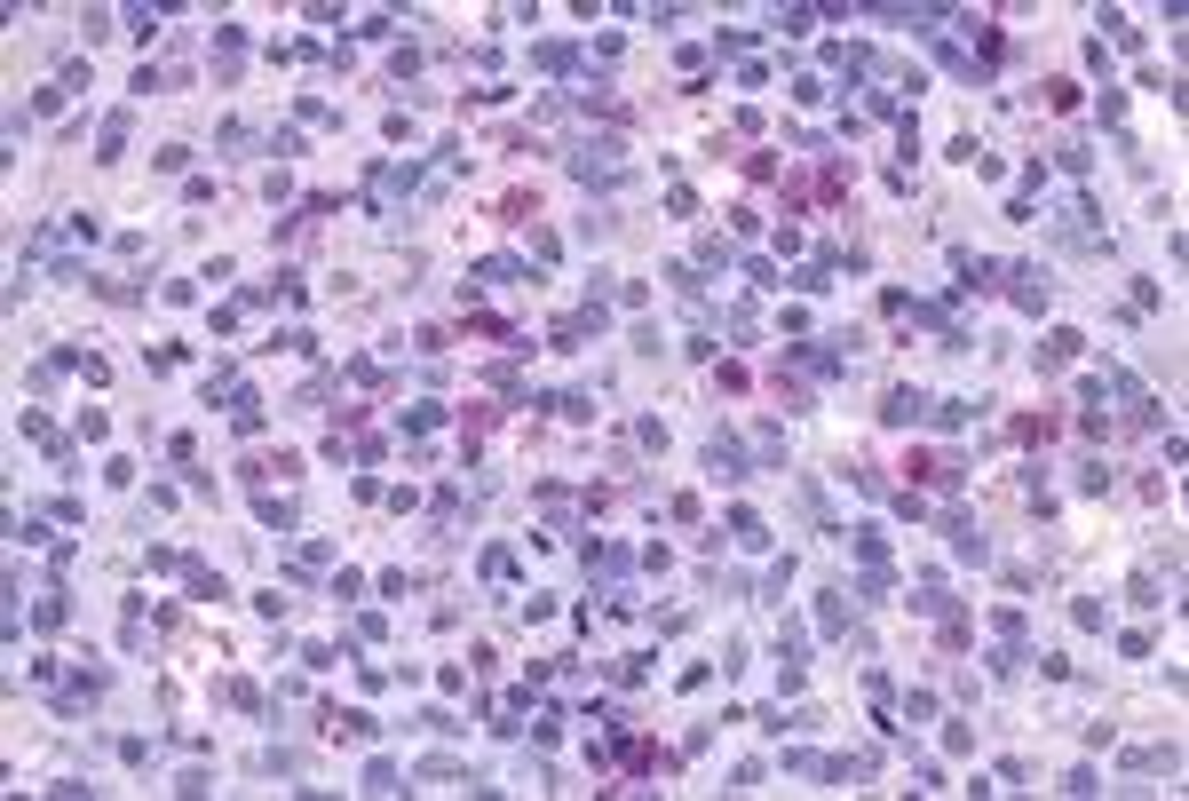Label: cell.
<instances>
[{
    "mask_svg": "<svg viewBox=\"0 0 1189 801\" xmlns=\"http://www.w3.org/2000/svg\"><path fill=\"white\" fill-rule=\"evenodd\" d=\"M413 191H429V175H421V167H397V159H381V167L365 175V199H373L381 215H389V207H405Z\"/></svg>",
    "mask_w": 1189,
    "mask_h": 801,
    "instance_id": "6da1fadb",
    "label": "cell"
},
{
    "mask_svg": "<svg viewBox=\"0 0 1189 801\" xmlns=\"http://www.w3.org/2000/svg\"><path fill=\"white\" fill-rule=\"evenodd\" d=\"M571 175H579V183H619V175H627V159H619V135H587V143L571 151Z\"/></svg>",
    "mask_w": 1189,
    "mask_h": 801,
    "instance_id": "7a4b0ae2",
    "label": "cell"
},
{
    "mask_svg": "<svg viewBox=\"0 0 1189 801\" xmlns=\"http://www.w3.org/2000/svg\"><path fill=\"white\" fill-rule=\"evenodd\" d=\"M318 730L333 738V746H373V738H381V722L357 714V706H318Z\"/></svg>",
    "mask_w": 1189,
    "mask_h": 801,
    "instance_id": "3957f363",
    "label": "cell"
},
{
    "mask_svg": "<svg viewBox=\"0 0 1189 801\" xmlns=\"http://www.w3.org/2000/svg\"><path fill=\"white\" fill-rule=\"evenodd\" d=\"M952 270H960V278H952V310H960L968 294H991V286H999V262H991V254H975V246L952 254Z\"/></svg>",
    "mask_w": 1189,
    "mask_h": 801,
    "instance_id": "277c9868",
    "label": "cell"
},
{
    "mask_svg": "<svg viewBox=\"0 0 1189 801\" xmlns=\"http://www.w3.org/2000/svg\"><path fill=\"white\" fill-rule=\"evenodd\" d=\"M999 278H1007V294H1015V310H1031V318H1039V310L1055 302V278H1047L1039 262H1015V270H999Z\"/></svg>",
    "mask_w": 1189,
    "mask_h": 801,
    "instance_id": "5b68a950",
    "label": "cell"
},
{
    "mask_svg": "<svg viewBox=\"0 0 1189 801\" xmlns=\"http://www.w3.org/2000/svg\"><path fill=\"white\" fill-rule=\"evenodd\" d=\"M904 468H912L920 484H936V492H960V484H968V460L960 453H912Z\"/></svg>",
    "mask_w": 1189,
    "mask_h": 801,
    "instance_id": "8992f818",
    "label": "cell"
},
{
    "mask_svg": "<svg viewBox=\"0 0 1189 801\" xmlns=\"http://www.w3.org/2000/svg\"><path fill=\"white\" fill-rule=\"evenodd\" d=\"M706 476H714V484H746V476H754V468H746V445H738V437H706Z\"/></svg>",
    "mask_w": 1189,
    "mask_h": 801,
    "instance_id": "52a82bcc",
    "label": "cell"
},
{
    "mask_svg": "<svg viewBox=\"0 0 1189 801\" xmlns=\"http://www.w3.org/2000/svg\"><path fill=\"white\" fill-rule=\"evenodd\" d=\"M880 421H888V429H920V421H928V397H920V389H888V397H880Z\"/></svg>",
    "mask_w": 1189,
    "mask_h": 801,
    "instance_id": "ba28073f",
    "label": "cell"
},
{
    "mask_svg": "<svg viewBox=\"0 0 1189 801\" xmlns=\"http://www.w3.org/2000/svg\"><path fill=\"white\" fill-rule=\"evenodd\" d=\"M1079 349H1086V334H1079V326H1055V334L1039 342V373H1063V365H1071Z\"/></svg>",
    "mask_w": 1189,
    "mask_h": 801,
    "instance_id": "9c48e42d",
    "label": "cell"
},
{
    "mask_svg": "<svg viewBox=\"0 0 1189 801\" xmlns=\"http://www.w3.org/2000/svg\"><path fill=\"white\" fill-rule=\"evenodd\" d=\"M872 16H880V24H912V32H944V16H952V8H936V0H928V8H872Z\"/></svg>",
    "mask_w": 1189,
    "mask_h": 801,
    "instance_id": "30bf717a",
    "label": "cell"
},
{
    "mask_svg": "<svg viewBox=\"0 0 1189 801\" xmlns=\"http://www.w3.org/2000/svg\"><path fill=\"white\" fill-rule=\"evenodd\" d=\"M975 413H983L975 397H928V421H936V429H968Z\"/></svg>",
    "mask_w": 1189,
    "mask_h": 801,
    "instance_id": "8fae6325",
    "label": "cell"
},
{
    "mask_svg": "<svg viewBox=\"0 0 1189 801\" xmlns=\"http://www.w3.org/2000/svg\"><path fill=\"white\" fill-rule=\"evenodd\" d=\"M532 64H540V72H579L587 56H579L571 40H540V48H532Z\"/></svg>",
    "mask_w": 1189,
    "mask_h": 801,
    "instance_id": "7c38bea8",
    "label": "cell"
},
{
    "mask_svg": "<svg viewBox=\"0 0 1189 801\" xmlns=\"http://www.w3.org/2000/svg\"><path fill=\"white\" fill-rule=\"evenodd\" d=\"M841 540H849V556H857V564H888V532L857 524V532H841Z\"/></svg>",
    "mask_w": 1189,
    "mask_h": 801,
    "instance_id": "4fadbf2b",
    "label": "cell"
},
{
    "mask_svg": "<svg viewBox=\"0 0 1189 801\" xmlns=\"http://www.w3.org/2000/svg\"><path fill=\"white\" fill-rule=\"evenodd\" d=\"M183 587H191V595H199V603H222V595H230V587H222V579L207 572V564H199V556H183Z\"/></svg>",
    "mask_w": 1189,
    "mask_h": 801,
    "instance_id": "5bb4252c",
    "label": "cell"
},
{
    "mask_svg": "<svg viewBox=\"0 0 1189 801\" xmlns=\"http://www.w3.org/2000/svg\"><path fill=\"white\" fill-rule=\"evenodd\" d=\"M468 278H476V286H516V278H524V262H508V254H484Z\"/></svg>",
    "mask_w": 1189,
    "mask_h": 801,
    "instance_id": "9a60e30c",
    "label": "cell"
},
{
    "mask_svg": "<svg viewBox=\"0 0 1189 801\" xmlns=\"http://www.w3.org/2000/svg\"><path fill=\"white\" fill-rule=\"evenodd\" d=\"M254 516H262V532H294V500H278V492H254Z\"/></svg>",
    "mask_w": 1189,
    "mask_h": 801,
    "instance_id": "2e32d148",
    "label": "cell"
},
{
    "mask_svg": "<svg viewBox=\"0 0 1189 801\" xmlns=\"http://www.w3.org/2000/svg\"><path fill=\"white\" fill-rule=\"evenodd\" d=\"M841 595H849V587H825V595H817V627H825V635H849V603H841Z\"/></svg>",
    "mask_w": 1189,
    "mask_h": 801,
    "instance_id": "e0dca14e",
    "label": "cell"
},
{
    "mask_svg": "<svg viewBox=\"0 0 1189 801\" xmlns=\"http://www.w3.org/2000/svg\"><path fill=\"white\" fill-rule=\"evenodd\" d=\"M730 540L738 548H769V524H761L754 508H730Z\"/></svg>",
    "mask_w": 1189,
    "mask_h": 801,
    "instance_id": "ac0fdd59",
    "label": "cell"
},
{
    "mask_svg": "<svg viewBox=\"0 0 1189 801\" xmlns=\"http://www.w3.org/2000/svg\"><path fill=\"white\" fill-rule=\"evenodd\" d=\"M230 429H238V437H254V429H262V397H254V389H238V397H230Z\"/></svg>",
    "mask_w": 1189,
    "mask_h": 801,
    "instance_id": "d6986e66",
    "label": "cell"
},
{
    "mask_svg": "<svg viewBox=\"0 0 1189 801\" xmlns=\"http://www.w3.org/2000/svg\"><path fill=\"white\" fill-rule=\"evenodd\" d=\"M587 564H595V572H611V579H619L627 564H635V556H627L619 540H587Z\"/></svg>",
    "mask_w": 1189,
    "mask_h": 801,
    "instance_id": "ffe728a7",
    "label": "cell"
},
{
    "mask_svg": "<svg viewBox=\"0 0 1189 801\" xmlns=\"http://www.w3.org/2000/svg\"><path fill=\"white\" fill-rule=\"evenodd\" d=\"M1126 603L1158 611V603H1166V579H1158V572H1134V579H1126Z\"/></svg>",
    "mask_w": 1189,
    "mask_h": 801,
    "instance_id": "44dd1931",
    "label": "cell"
},
{
    "mask_svg": "<svg viewBox=\"0 0 1189 801\" xmlns=\"http://www.w3.org/2000/svg\"><path fill=\"white\" fill-rule=\"evenodd\" d=\"M238 56H246V32H238V24H215V64L238 72Z\"/></svg>",
    "mask_w": 1189,
    "mask_h": 801,
    "instance_id": "7402d4cb",
    "label": "cell"
},
{
    "mask_svg": "<svg viewBox=\"0 0 1189 801\" xmlns=\"http://www.w3.org/2000/svg\"><path fill=\"white\" fill-rule=\"evenodd\" d=\"M119 151H127V112H111L96 127V159H119Z\"/></svg>",
    "mask_w": 1189,
    "mask_h": 801,
    "instance_id": "603a6c76",
    "label": "cell"
},
{
    "mask_svg": "<svg viewBox=\"0 0 1189 801\" xmlns=\"http://www.w3.org/2000/svg\"><path fill=\"white\" fill-rule=\"evenodd\" d=\"M365 794H405V778H397V762H381V754H373V762H365Z\"/></svg>",
    "mask_w": 1189,
    "mask_h": 801,
    "instance_id": "cb8c5ba5",
    "label": "cell"
},
{
    "mask_svg": "<svg viewBox=\"0 0 1189 801\" xmlns=\"http://www.w3.org/2000/svg\"><path fill=\"white\" fill-rule=\"evenodd\" d=\"M1055 167H1063V175H1086V167H1094V151H1086L1079 135H1063V143H1055Z\"/></svg>",
    "mask_w": 1189,
    "mask_h": 801,
    "instance_id": "d4e9b609",
    "label": "cell"
},
{
    "mask_svg": "<svg viewBox=\"0 0 1189 801\" xmlns=\"http://www.w3.org/2000/svg\"><path fill=\"white\" fill-rule=\"evenodd\" d=\"M1055 429H1063V421H1055V413H1023V421H1015V437H1023V445H1047V437H1055Z\"/></svg>",
    "mask_w": 1189,
    "mask_h": 801,
    "instance_id": "484cf974",
    "label": "cell"
},
{
    "mask_svg": "<svg viewBox=\"0 0 1189 801\" xmlns=\"http://www.w3.org/2000/svg\"><path fill=\"white\" fill-rule=\"evenodd\" d=\"M936 64H944V72H952V80H983V64H975L968 48H936Z\"/></svg>",
    "mask_w": 1189,
    "mask_h": 801,
    "instance_id": "4316f807",
    "label": "cell"
},
{
    "mask_svg": "<svg viewBox=\"0 0 1189 801\" xmlns=\"http://www.w3.org/2000/svg\"><path fill=\"white\" fill-rule=\"evenodd\" d=\"M484 579L508 587V579H516V548H484Z\"/></svg>",
    "mask_w": 1189,
    "mask_h": 801,
    "instance_id": "83f0119b",
    "label": "cell"
},
{
    "mask_svg": "<svg viewBox=\"0 0 1189 801\" xmlns=\"http://www.w3.org/2000/svg\"><path fill=\"white\" fill-rule=\"evenodd\" d=\"M1102 24H1110V40H1118V48H1126V56H1142V24H1126V16H1118V8H1110V16H1102Z\"/></svg>",
    "mask_w": 1189,
    "mask_h": 801,
    "instance_id": "f1b7e54d",
    "label": "cell"
},
{
    "mask_svg": "<svg viewBox=\"0 0 1189 801\" xmlns=\"http://www.w3.org/2000/svg\"><path fill=\"white\" fill-rule=\"evenodd\" d=\"M532 215H540L532 191H508V199H500V223H532Z\"/></svg>",
    "mask_w": 1189,
    "mask_h": 801,
    "instance_id": "f546056e",
    "label": "cell"
},
{
    "mask_svg": "<svg viewBox=\"0 0 1189 801\" xmlns=\"http://www.w3.org/2000/svg\"><path fill=\"white\" fill-rule=\"evenodd\" d=\"M32 619H40V627H48V635H56V627H64V619H72V603H64V595H40V603H32Z\"/></svg>",
    "mask_w": 1189,
    "mask_h": 801,
    "instance_id": "4dcf8cb0",
    "label": "cell"
},
{
    "mask_svg": "<svg viewBox=\"0 0 1189 801\" xmlns=\"http://www.w3.org/2000/svg\"><path fill=\"white\" fill-rule=\"evenodd\" d=\"M991 635H999V643H1023V611L999 603V611H991Z\"/></svg>",
    "mask_w": 1189,
    "mask_h": 801,
    "instance_id": "1f68e13d",
    "label": "cell"
},
{
    "mask_svg": "<svg viewBox=\"0 0 1189 801\" xmlns=\"http://www.w3.org/2000/svg\"><path fill=\"white\" fill-rule=\"evenodd\" d=\"M405 429H413V437H429V429H444V405H405Z\"/></svg>",
    "mask_w": 1189,
    "mask_h": 801,
    "instance_id": "d6a6232c",
    "label": "cell"
},
{
    "mask_svg": "<svg viewBox=\"0 0 1189 801\" xmlns=\"http://www.w3.org/2000/svg\"><path fill=\"white\" fill-rule=\"evenodd\" d=\"M1047 112H1079V80H1047Z\"/></svg>",
    "mask_w": 1189,
    "mask_h": 801,
    "instance_id": "836d02e7",
    "label": "cell"
},
{
    "mask_svg": "<svg viewBox=\"0 0 1189 801\" xmlns=\"http://www.w3.org/2000/svg\"><path fill=\"white\" fill-rule=\"evenodd\" d=\"M151 167H159V175H183V167H191V151H183V143H167V151H151Z\"/></svg>",
    "mask_w": 1189,
    "mask_h": 801,
    "instance_id": "e575fe53",
    "label": "cell"
},
{
    "mask_svg": "<svg viewBox=\"0 0 1189 801\" xmlns=\"http://www.w3.org/2000/svg\"><path fill=\"white\" fill-rule=\"evenodd\" d=\"M785 770H793V778H825V754H801V746H793V754H785Z\"/></svg>",
    "mask_w": 1189,
    "mask_h": 801,
    "instance_id": "d590c367",
    "label": "cell"
},
{
    "mask_svg": "<svg viewBox=\"0 0 1189 801\" xmlns=\"http://www.w3.org/2000/svg\"><path fill=\"white\" fill-rule=\"evenodd\" d=\"M413 342H421V357H444V349H452V334H444V326H421Z\"/></svg>",
    "mask_w": 1189,
    "mask_h": 801,
    "instance_id": "8d00e7d4",
    "label": "cell"
}]
</instances>
